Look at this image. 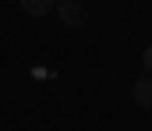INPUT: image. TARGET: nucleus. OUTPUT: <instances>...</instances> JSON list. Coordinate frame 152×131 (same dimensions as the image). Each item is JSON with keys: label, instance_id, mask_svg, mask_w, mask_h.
<instances>
[{"label": "nucleus", "instance_id": "obj_2", "mask_svg": "<svg viewBox=\"0 0 152 131\" xmlns=\"http://www.w3.org/2000/svg\"><path fill=\"white\" fill-rule=\"evenodd\" d=\"M134 103L142 110H152V75H142L134 82Z\"/></svg>", "mask_w": 152, "mask_h": 131}, {"label": "nucleus", "instance_id": "obj_4", "mask_svg": "<svg viewBox=\"0 0 152 131\" xmlns=\"http://www.w3.org/2000/svg\"><path fill=\"white\" fill-rule=\"evenodd\" d=\"M142 64H145V71H149V75H152V46H149V50H145V53H142Z\"/></svg>", "mask_w": 152, "mask_h": 131}, {"label": "nucleus", "instance_id": "obj_1", "mask_svg": "<svg viewBox=\"0 0 152 131\" xmlns=\"http://www.w3.org/2000/svg\"><path fill=\"white\" fill-rule=\"evenodd\" d=\"M57 18H60L67 29H78V25H85V18H88V14H85V7L75 0V4H64V7H57Z\"/></svg>", "mask_w": 152, "mask_h": 131}, {"label": "nucleus", "instance_id": "obj_5", "mask_svg": "<svg viewBox=\"0 0 152 131\" xmlns=\"http://www.w3.org/2000/svg\"><path fill=\"white\" fill-rule=\"evenodd\" d=\"M64 4H75V0H53V7H64Z\"/></svg>", "mask_w": 152, "mask_h": 131}, {"label": "nucleus", "instance_id": "obj_3", "mask_svg": "<svg viewBox=\"0 0 152 131\" xmlns=\"http://www.w3.org/2000/svg\"><path fill=\"white\" fill-rule=\"evenodd\" d=\"M18 4H21V11L32 14V18H42V14L53 11V0H18Z\"/></svg>", "mask_w": 152, "mask_h": 131}]
</instances>
